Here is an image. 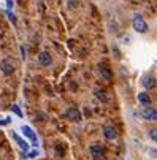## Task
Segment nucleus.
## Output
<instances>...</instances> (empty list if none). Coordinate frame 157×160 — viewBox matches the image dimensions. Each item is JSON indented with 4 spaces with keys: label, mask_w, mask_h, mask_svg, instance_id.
I'll list each match as a JSON object with an SVG mask.
<instances>
[{
    "label": "nucleus",
    "mask_w": 157,
    "mask_h": 160,
    "mask_svg": "<svg viewBox=\"0 0 157 160\" xmlns=\"http://www.w3.org/2000/svg\"><path fill=\"white\" fill-rule=\"evenodd\" d=\"M132 26L133 29H135L138 33H146L148 32V24H146V21L141 14H135L132 19Z\"/></svg>",
    "instance_id": "nucleus-1"
},
{
    "label": "nucleus",
    "mask_w": 157,
    "mask_h": 160,
    "mask_svg": "<svg viewBox=\"0 0 157 160\" xmlns=\"http://www.w3.org/2000/svg\"><path fill=\"white\" fill-rule=\"evenodd\" d=\"M65 118L67 119H70L72 122H79L83 118H81V112L78 108H68L65 111Z\"/></svg>",
    "instance_id": "nucleus-2"
},
{
    "label": "nucleus",
    "mask_w": 157,
    "mask_h": 160,
    "mask_svg": "<svg viewBox=\"0 0 157 160\" xmlns=\"http://www.w3.org/2000/svg\"><path fill=\"white\" fill-rule=\"evenodd\" d=\"M103 136H105L108 141L116 140V138H118V130H116V127H113V125H105V127H103Z\"/></svg>",
    "instance_id": "nucleus-3"
},
{
    "label": "nucleus",
    "mask_w": 157,
    "mask_h": 160,
    "mask_svg": "<svg viewBox=\"0 0 157 160\" xmlns=\"http://www.w3.org/2000/svg\"><path fill=\"white\" fill-rule=\"evenodd\" d=\"M99 72H100V75H102L103 79H106V81L113 79V73H111V68H109L108 63H103V62L99 63Z\"/></svg>",
    "instance_id": "nucleus-4"
},
{
    "label": "nucleus",
    "mask_w": 157,
    "mask_h": 160,
    "mask_svg": "<svg viewBox=\"0 0 157 160\" xmlns=\"http://www.w3.org/2000/svg\"><path fill=\"white\" fill-rule=\"evenodd\" d=\"M21 132L24 133V136H27L29 140H32V144L33 146H38V140H37V135L33 133V130L29 127V125H22L21 127Z\"/></svg>",
    "instance_id": "nucleus-5"
},
{
    "label": "nucleus",
    "mask_w": 157,
    "mask_h": 160,
    "mask_svg": "<svg viewBox=\"0 0 157 160\" xmlns=\"http://www.w3.org/2000/svg\"><path fill=\"white\" fill-rule=\"evenodd\" d=\"M38 63L43 65V67H49V65L53 63V57H51V54H49L48 51H41V52L38 54Z\"/></svg>",
    "instance_id": "nucleus-6"
},
{
    "label": "nucleus",
    "mask_w": 157,
    "mask_h": 160,
    "mask_svg": "<svg viewBox=\"0 0 157 160\" xmlns=\"http://www.w3.org/2000/svg\"><path fill=\"white\" fill-rule=\"evenodd\" d=\"M0 72H2L3 75H11L14 72V67H13V63L8 59H5V60L0 62Z\"/></svg>",
    "instance_id": "nucleus-7"
},
{
    "label": "nucleus",
    "mask_w": 157,
    "mask_h": 160,
    "mask_svg": "<svg viewBox=\"0 0 157 160\" xmlns=\"http://www.w3.org/2000/svg\"><path fill=\"white\" fill-rule=\"evenodd\" d=\"M143 118L146 121H157V109L155 108H151V106L144 108L143 109Z\"/></svg>",
    "instance_id": "nucleus-8"
},
{
    "label": "nucleus",
    "mask_w": 157,
    "mask_h": 160,
    "mask_svg": "<svg viewBox=\"0 0 157 160\" xmlns=\"http://www.w3.org/2000/svg\"><path fill=\"white\" fill-rule=\"evenodd\" d=\"M89 152H91V155H92L94 158H100V157H103L105 149H103L100 144H92L91 148H89Z\"/></svg>",
    "instance_id": "nucleus-9"
},
{
    "label": "nucleus",
    "mask_w": 157,
    "mask_h": 160,
    "mask_svg": "<svg viewBox=\"0 0 157 160\" xmlns=\"http://www.w3.org/2000/svg\"><path fill=\"white\" fill-rule=\"evenodd\" d=\"M143 86H144V89H154L155 87V78L152 76V75H146L144 78H143Z\"/></svg>",
    "instance_id": "nucleus-10"
},
{
    "label": "nucleus",
    "mask_w": 157,
    "mask_h": 160,
    "mask_svg": "<svg viewBox=\"0 0 157 160\" xmlns=\"http://www.w3.org/2000/svg\"><path fill=\"white\" fill-rule=\"evenodd\" d=\"M13 138H14V141L18 143V146H19L22 151H24V152H26V151H29V144H27L24 140H22V138H21V136H19L18 133H13Z\"/></svg>",
    "instance_id": "nucleus-11"
},
{
    "label": "nucleus",
    "mask_w": 157,
    "mask_h": 160,
    "mask_svg": "<svg viewBox=\"0 0 157 160\" xmlns=\"http://www.w3.org/2000/svg\"><path fill=\"white\" fill-rule=\"evenodd\" d=\"M138 102H140L143 106H149V105H151V97H149L146 92H141V94H138Z\"/></svg>",
    "instance_id": "nucleus-12"
},
{
    "label": "nucleus",
    "mask_w": 157,
    "mask_h": 160,
    "mask_svg": "<svg viewBox=\"0 0 157 160\" xmlns=\"http://www.w3.org/2000/svg\"><path fill=\"white\" fill-rule=\"evenodd\" d=\"M95 97H97L100 102H106V100H108V97L105 95V92H102V90H95Z\"/></svg>",
    "instance_id": "nucleus-13"
},
{
    "label": "nucleus",
    "mask_w": 157,
    "mask_h": 160,
    "mask_svg": "<svg viewBox=\"0 0 157 160\" xmlns=\"http://www.w3.org/2000/svg\"><path fill=\"white\" fill-rule=\"evenodd\" d=\"M54 151H56V154H57L59 157H62V155H63V148H62V144H56Z\"/></svg>",
    "instance_id": "nucleus-14"
},
{
    "label": "nucleus",
    "mask_w": 157,
    "mask_h": 160,
    "mask_svg": "<svg viewBox=\"0 0 157 160\" xmlns=\"http://www.w3.org/2000/svg\"><path fill=\"white\" fill-rule=\"evenodd\" d=\"M11 109H13V112H16V114H18L19 118H22V111H21V108H19L18 105H13V106H11Z\"/></svg>",
    "instance_id": "nucleus-15"
},
{
    "label": "nucleus",
    "mask_w": 157,
    "mask_h": 160,
    "mask_svg": "<svg viewBox=\"0 0 157 160\" xmlns=\"http://www.w3.org/2000/svg\"><path fill=\"white\" fill-rule=\"evenodd\" d=\"M7 16H8V19L13 22V24H16V18H14V14H13L11 11H7Z\"/></svg>",
    "instance_id": "nucleus-16"
},
{
    "label": "nucleus",
    "mask_w": 157,
    "mask_h": 160,
    "mask_svg": "<svg viewBox=\"0 0 157 160\" xmlns=\"http://www.w3.org/2000/svg\"><path fill=\"white\" fill-rule=\"evenodd\" d=\"M149 136H151L154 141H157V130H151V132H149Z\"/></svg>",
    "instance_id": "nucleus-17"
},
{
    "label": "nucleus",
    "mask_w": 157,
    "mask_h": 160,
    "mask_svg": "<svg viewBox=\"0 0 157 160\" xmlns=\"http://www.w3.org/2000/svg\"><path fill=\"white\" fill-rule=\"evenodd\" d=\"M37 155H38V151H32V152H29V154H27V157H29V158H33V157H37Z\"/></svg>",
    "instance_id": "nucleus-18"
},
{
    "label": "nucleus",
    "mask_w": 157,
    "mask_h": 160,
    "mask_svg": "<svg viewBox=\"0 0 157 160\" xmlns=\"http://www.w3.org/2000/svg\"><path fill=\"white\" fill-rule=\"evenodd\" d=\"M11 121L10 119H7V121H0V125H7V124H10Z\"/></svg>",
    "instance_id": "nucleus-19"
},
{
    "label": "nucleus",
    "mask_w": 157,
    "mask_h": 160,
    "mask_svg": "<svg viewBox=\"0 0 157 160\" xmlns=\"http://www.w3.org/2000/svg\"><path fill=\"white\" fill-rule=\"evenodd\" d=\"M21 54H22V59L26 57V49H24V48H21Z\"/></svg>",
    "instance_id": "nucleus-20"
}]
</instances>
